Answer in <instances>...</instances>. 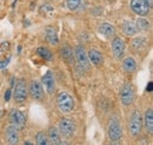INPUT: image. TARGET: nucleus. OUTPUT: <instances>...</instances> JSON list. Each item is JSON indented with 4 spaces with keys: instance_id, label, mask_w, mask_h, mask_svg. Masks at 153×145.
I'll list each match as a JSON object with an SVG mask.
<instances>
[{
    "instance_id": "34",
    "label": "nucleus",
    "mask_w": 153,
    "mask_h": 145,
    "mask_svg": "<svg viewBox=\"0 0 153 145\" xmlns=\"http://www.w3.org/2000/svg\"><path fill=\"white\" fill-rule=\"evenodd\" d=\"M146 1H147V2L150 4V6L152 7V5H153V0H146Z\"/></svg>"
},
{
    "instance_id": "17",
    "label": "nucleus",
    "mask_w": 153,
    "mask_h": 145,
    "mask_svg": "<svg viewBox=\"0 0 153 145\" xmlns=\"http://www.w3.org/2000/svg\"><path fill=\"white\" fill-rule=\"evenodd\" d=\"M87 58H88V60L94 65L97 67H100L101 65H102V55L99 52V51H97V50H91L90 52H88V55H87Z\"/></svg>"
},
{
    "instance_id": "6",
    "label": "nucleus",
    "mask_w": 153,
    "mask_h": 145,
    "mask_svg": "<svg viewBox=\"0 0 153 145\" xmlns=\"http://www.w3.org/2000/svg\"><path fill=\"white\" fill-rule=\"evenodd\" d=\"M131 8L135 14L145 17L150 13L151 6L146 0H131Z\"/></svg>"
},
{
    "instance_id": "10",
    "label": "nucleus",
    "mask_w": 153,
    "mask_h": 145,
    "mask_svg": "<svg viewBox=\"0 0 153 145\" xmlns=\"http://www.w3.org/2000/svg\"><path fill=\"white\" fill-rule=\"evenodd\" d=\"M123 137V130L117 119H112L108 125V138L111 141H120Z\"/></svg>"
},
{
    "instance_id": "12",
    "label": "nucleus",
    "mask_w": 153,
    "mask_h": 145,
    "mask_svg": "<svg viewBox=\"0 0 153 145\" xmlns=\"http://www.w3.org/2000/svg\"><path fill=\"white\" fill-rule=\"evenodd\" d=\"M30 94L33 99L36 100H40L44 98V89L41 86V84L39 83L38 80H32L30 83Z\"/></svg>"
},
{
    "instance_id": "9",
    "label": "nucleus",
    "mask_w": 153,
    "mask_h": 145,
    "mask_svg": "<svg viewBox=\"0 0 153 145\" xmlns=\"http://www.w3.org/2000/svg\"><path fill=\"white\" fill-rule=\"evenodd\" d=\"M5 139L8 143V145H19L20 137H19V130L16 129L13 125L6 127L5 130Z\"/></svg>"
},
{
    "instance_id": "33",
    "label": "nucleus",
    "mask_w": 153,
    "mask_h": 145,
    "mask_svg": "<svg viewBox=\"0 0 153 145\" xmlns=\"http://www.w3.org/2000/svg\"><path fill=\"white\" fill-rule=\"evenodd\" d=\"M58 145H70V144H68L67 142H60V143H59Z\"/></svg>"
},
{
    "instance_id": "13",
    "label": "nucleus",
    "mask_w": 153,
    "mask_h": 145,
    "mask_svg": "<svg viewBox=\"0 0 153 145\" xmlns=\"http://www.w3.org/2000/svg\"><path fill=\"white\" fill-rule=\"evenodd\" d=\"M41 81L46 86V90L48 92V94H53L54 93V91H56V83H54V78H53V74H52L51 71H47L42 75Z\"/></svg>"
},
{
    "instance_id": "16",
    "label": "nucleus",
    "mask_w": 153,
    "mask_h": 145,
    "mask_svg": "<svg viewBox=\"0 0 153 145\" xmlns=\"http://www.w3.org/2000/svg\"><path fill=\"white\" fill-rule=\"evenodd\" d=\"M98 31H99V33H101L104 37L110 38V37L114 36L115 27L113 26V25L108 24V22H104V24H100V25H99Z\"/></svg>"
},
{
    "instance_id": "31",
    "label": "nucleus",
    "mask_w": 153,
    "mask_h": 145,
    "mask_svg": "<svg viewBox=\"0 0 153 145\" xmlns=\"http://www.w3.org/2000/svg\"><path fill=\"white\" fill-rule=\"evenodd\" d=\"M110 145H121L120 141H112V143H110Z\"/></svg>"
},
{
    "instance_id": "5",
    "label": "nucleus",
    "mask_w": 153,
    "mask_h": 145,
    "mask_svg": "<svg viewBox=\"0 0 153 145\" xmlns=\"http://www.w3.org/2000/svg\"><path fill=\"white\" fill-rule=\"evenodd\" d=\"M74 57H76V60L79 65V67L84 71H88L90 70V60L87 58L86 55V51L84 49V46L81 45H78L74 50Z\"/></svg>"
},
{
    "instance_id": "29",
    "label": "nucleus",
    "mask_w": 153,
    "mask_h": 145,
    "mask_svg": "<svg viewBox=\"0 0 153 145\" xmlns=\"http://www.w3.org/2000/svg\"><path fill=\"white\" fill-rule=\"evenodd\" d=\"M8 47H10V43H8V41L2 43V44H1V46H0L1 51H7V50H8Z\"/></svg>"
},
{
    "instance_id": "30",
    "label": "nucleus",
    "mask_w": 153,
    "mask_h": 145,
    "mask_svg": "<svg viewBox=\"0 0 153 145\" xmlns=\"http://www.w3.org/2000/svg\"><path fill=\"white\" fill-rule=\"evenodd\" d=\"M11 94H12V90H11V89H8V90L5 92V100H6V102H8V100H10Z\"/></svg>"
},
{
    "instance_id": "14",
    "label": "nucleus",
    "mask_w": 153,
    "mask_h": 145,
    "mask_svg": "<svg viewBox=\"0 0 153 145\" xmlns=\"http://www.w3.org/2000/svg\"><path fill=\"white\" fill-rule=\"evenodd\" d=\"M46 136H47V138H48L50 144L58 145L61 142V135H60V132H59V130H58L57 127H54V126L50 127Z\"/></svg>"
},
{
    "instance_id": "26",
    "label": "nucleus",
    "mask_w": 153,
    "mask_h": 145,
    "mask_svg": "<svg viewBox=\"0 0 153 145\" xmlns=\"http://www.w3.org/2000/svg\"><path fill=\"white\" fill-rule=\"evenodd\" d=\"M81 5V0H67V7L70 11H76Z\"/></svg>"
},
{
    "instance_id": "4",
    "label": "nucleus",
    "mask_w": 153,
    "mask_h": 145,
    "mask_svg": "<svg viewBox=\"0 0 153 145\" xmlns=\"http://www.w3.org/2000/svg\"><path fill=\"white\" fill-rule=\"evenodd\" d=\"M10 122H11V125H13L16 129L22 130L26 125V116L22 111L13 109L10 112Z\"/></svg>"
},
{
    "instance_id": "22",
    "label": "nucleus",
    "mask_w": 153,
    "mask_h": 145,
    "mask_svg": "<svg viewBox=\"0 0 153 145\" xmlns=\"http://www.w3.org/2000/svg\"><path fill=\"white\" fill-rule=\"evenodd\" d=\"M37 53H38L42 59H45V60H47V61H51V60L53 59L52 52H51L48 49H46V47H38V49H37Z\"/></svg>"
},
{
    "instance_id": "1",
    "label": "nucleus",
    "mask_w": 153,
    "mask_h": 145,
    "mask_svg": "<svg viewBox=\"0 0 153 145\" xmlns=\"http://www.w3.org/2000/svg\"><path fill=\"white\" fill-rule=\"evenodd\" d=\"M57 105L60 111L65 112V113H70L74 109V99L72 98V96L65 91L59 92L57 96Z\"/></svg>"
},
{
    "instance_id": "21",
    "label": "nucleus",
    "mask_w": 153,
    "mask_h": 145,
    "mask_svg": "<svg viewBox=\"0 0 153 145\" xmlns=\"http://www.w3.org/2000/svg\"><path fill=\"white\" fill-rule=\"evenodd\" d=\"M61 55L64 58V60L68 64H73L74 61V55H73V51L70 46H65L62 50H61Z\"/></svg>"
},
{
    "instance_id": "11",
    "label": "nucleus",
    "mask_w": 153,
    "mask_h": 145,
    "mask_svg": "<svg viewBox=\"0 0 153 145\" xmlns=\"http://www.w3.org/2000/svg\"><path fill=\"white\" fill-rule=\"evenodd\" d=\"M112 51L115 59H121L125 55V44L121 38L115 37L112 40Z\"/></svg>"
},
{
    "instance_id": "20",
    "label": "nucleus",
    "mask_w": 153,
    "mask_h": 145,
    "mask_svg": "<svg viewBox=\"0 0 153 145\" xmlns=\"http://www.w3.org/2000/svg\"><path fill=\"white\" fill-rule=\"evenodd\" d=\"M46 39L50 44L52 45H57L59 43V39H58V34H57V31L53 28V27H47L46 28Z\"/></svg>"
},
{
    "instance_id": "3",
    "label": "nucleus",
    "mask_w": 153,
    "mask_h": 145,
    "mask_svg": "<svg viewBox=\"0 0 153 145\" xmlns=\"http://www.w3.org/2000/svg\"><path fill=\"white\" fill-rule=\"evenodd\" d=\"M58 130H59V132L62 137L71 138L76 132V124L70 118H62L59 122V129Z\"/></svg>"
},
{
    "instance_id": "25",
    "label": "nucleus",
    "mask_w": 153,
    "mask_h": 145,
    "mask_svg": "<svg viewBox=\"0 0 153 145\" xmlns=\"http://www.w3.org/2000/svg\"><path fill=\"white\" fill-rule=\"evenodd\" d=\"M135 27H137V31H147L149 27H150V24H149V21L146 19L140 18L137 20Z\"/></svg>"
},
{
    "instance_id": "2",
    "label": "nucleus",
    "mask_w": 153,
    "mask_h": 145,
    "mask_svg": "<svg viewBox=\"0 0 153 145\" xmlns=\"http://www.w3.org/2000/svg\"><path fill=\"white\" fill-rule=\"evenodd\" d=\"M143 130V117L139 110L133 111V113L131 114L130 122H128V132L132 137H138L140 136Z\"/></svg>"
},
{
    "instance_id": "27",
    "label": "nucleus",
    "mask_w": 153,
    "mask_h": 145,
    "mask_svg": "<svg viewBox=\"0 0 153 145\" xmlns=\"http://www.w3.org/2000/svg\"><path fill=\"white\" fill-rule=\"evenodd\" d=\"M40 11L44 14H52L54 12V8L52 6H50V5H44V6L40 7Z\"/></svg>"
},
{
    "instance_id": "15",
    "label": "nucleus",
    "mask_w": 153,
    "mask_h": 145,
    "mask_svg": "<svg viewBox=\"0 0 153 145\" xmlns=\"http://www.w3.org/2000/svg\"><path fill=\"white\" fill-rule=\"evenodd\" d=\"M143 125L145 126L147 133L152 135L153 133V111L152 109H149L145 112L144 116V120H143Z\"/></svg>"
},
{
    "instance_id": "19",
    "label": "nucleus",
    "mask_w": 153,
    "mask_h": 145,
    "mask_svg": "<svg viewBox=\"0 0 153 145\" xmlns=\"http://www.w3.org/2000/svg\"><path fill=\"white\" fill-rule=\"evenodd\" d=\"M123 69H124L125 72H128V73L134 72L135 69H137V63H135V60H134L132 57L125 58L124 61H123Z\"/></svg>"
},
{
    "instance_id": "7",
    "label": "nucleus",
    "mask_w": 153,
    "mask_h": 145,
    "mask_svg": "<svg viewBox=\"0 0 153 145\" xmlns=\"http://www.w3.org/2000/svg\"><path fill=\"white\" fill-rule=\"evenodd\" d=\"M13 98L17 103H24L27 99V86L22 79H19L14 86Z\"/></svg>"
},
{
    "instance_id": "18",
    "label": "nucleus",
    "mask_w": 153,
    "mask_h": 145,
    "mask_svg": "<svg viewBox=\"0 0 153 145\" xmlns=\"http://www.w3.org/2000/svg\"><path fill=\"white\" fill-rule=\"evenodd\" d=\"M123 31L127 37H133L137 33V27L135 24L131 20H125L123 24Z\"/></svg>"
},
{
    "instance_id": "32",
    "label": "nucleus",
    "mask_w": 153,
    "mask_h": 145,
    "mask_svg": "<svg viewBox=\"0 0 153 145\" xmlns=\"http://www.w3.org/2000/svg\"><path fill=\"white\" fill-rule=\"evenodd\" d=\"M152 85H153V83H152V81H150V83H149V86L146 87V90L151 92V91H152Z\"/></svg>"
},
{
    "instance_id": "28",
    "label": "nucleus",
    "mask_w": 153,
    "mask_h": 145,
    "mask_svg": "<svg viewBox=\"0 0 153 145\" xmlns=\"http://www.w3.org/2000/svg\"><path fill=\"white\" fill-rule=\"evenodd\" d=\"M8 63H10V58H7V59H4V60H0V70L5 69V67L8 65Z\"/></svg>"
},
{
    "instance_id": "8",
    "label": "nucleus",
    "mask_w": 153,
    "mask_h": 145,
    "mask_svg": "<svg viewBox=\"0 0 153 145\" xmlns=\"http://www.w3.org/2000/svg\"><path fill=\"white\" fill-rule=\"evenodd\" d=\"M120 99H121L123 105H125V106L132 105L134 100V92L131 84H128V83L124 84V86L120 90Z\"/></svg>"
},
{
    "instance_id": "23",
    "label": "nucleus",
    "mask_w": 153,
    "mask_h": 145,
    "mask_svg": "<svg viewBox=\"0 0 153 145\" xmlns=\"http://www.w3.org/2000/svg\"><path fill=\"white\" fill-rule=\"evenodd\" d=\"M146 46V38L145 37H138L133 39L132 41V47L134 50H141Z\"/></svg>"
},
{
    "instance_id": "24",
    "label": "nucleus",
    "mask_w": 153,
    "mask_h": 145,
    "mask_svg": "<svg viewBox=\"0 0 153 145\" xmlns=\"http://www.w3.org/2000/svg\"><path fill=\"white\" fill-rule=\"evenodd\" d=\"M36 145H51L50 142H48V138H47L46 133L40 131L36 135Z\"/></svg>"
}]
</instances>
